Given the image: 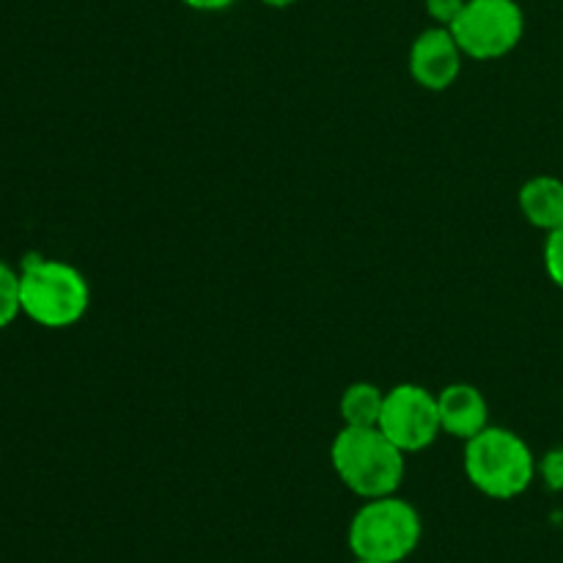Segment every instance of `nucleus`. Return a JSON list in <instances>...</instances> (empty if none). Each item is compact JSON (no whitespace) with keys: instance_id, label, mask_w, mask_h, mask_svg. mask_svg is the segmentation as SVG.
Here are the masks:
<instances>
[{"instance_id":"nucleus-1","label":"nucleus","mask_w":563,"mask_h":563,"mask_svg":"<svg viewBox=\"0 0 563 563\" xmlns=\"http://www.w3.org/2000/svg\"><path fill=\"white\" fill-rule=\"evenodd\" d=\"M330 462L346 489L363 500L396 495L405 478V451L377 427H344L330 445Z\"/></svg>"},{"instance_id":"nucleus-9","label":"nucleus","mask_w":563,"mask_h":563,"mask_svg":"<svg viewBox=\"0 0 563 563\" xmlns=\"http://www.w3.org/2000/svg\"><path fill=\"white\" fill-rule=\"evenodd\" d=\"M520 212L533 229L544 234L563 225V179L559 176H533L520 187Z\"/></svg>"},{"instance_id":"nucleus-3","label":"nucleus","mask_w":563,"mask_h":563,"mask_svg":"<svg viewBox=\"0 0 563 563\" xmlns=\"http://www.w3.org/2000/svg\"><path fill=\"white\" fill-rule=\"evenodd\" d=\"M465 473L487 498L511 500L533 484L537 460L520 434L487 427L465 443Z\"/></svg>"},{"instance_id":"nucleus-10","label":"nucleus","mask_w":563,"mask_h":563,"mask_svg":"<svg viewBox=\"0 0 563 563\" xmlns=\"http://www.w3.org/2000/svg\"><path fill=\"white\" fill-rule=\"evenodd\" d=\"M385 394L372 383H352L341 394L339 412L344 427H377L383 416Z\"/></svg>"},{"instance_id":"nucleus-12","label":"nucleus","mask_w":563,"mask_h":563,"mask_svg":"<svg viewBox=\"0 0 563 563\" xmlns=\"http://www.w3.org/2000/svg\"><path fill=\"white\" fill-rule=\"evenodd\" d=\"M544 269H548V278L563 289V225L550 231L544 240Z\"/></svg>"},{"instance_id":"nucleus-11","label":"nucleus","mask_w":563,"mask_h":563,"mask_svg":"<svg viewBox=\"0 0 563 563\" xmlns=\"http://www.w3.org/2000/svg\"><path fill=\"white\" fill-rule=\"evenodd\" d=\"M20 313V273L14 267H9L5 262H0V330L9 328Z\"/></svg>"},{"instance_id":"nucleus-5","label":"nucleus","mask_w":563,"mask_h":563,"mask_svg":"<svg viewBox=\"0 0 563 563\" xmlns=\"http://www.w3.org/2000/svg\"><path fill=\"white\" fill-rule=\"evenodd\" d=\"M449 31L465 58H504L526 36V11L517 0H465Z\"/></svg>"},{"instance_id":"nucleus-14","label":"nucleus","mask_w":563,"mask_h":563,"mask_svg":"<svg viewBox=\"0 0 563 563\" xmlns=\"http://www.w3.org/2000/svg\"><path fill=\"white\" fill-rule=\"evenodd\" d=\"M462 9H465V0H427V14L434 25L451 27Z\"/></svg>"},{"instance_id":"nucleus-4","label":"nucleus","mask_w":563,"mask_h":563,"mask_svg":"<svg viewBox=\"0 0 563 563\" xmlns=\"http://www.w3.org/2000/svg\"><path fill=\"white\" fill-rule=\"evenodd\" d=\"M423 522L416 506L396 495L372 498L355 511L346 542L355 559L401 563L421 544Z\"/></svg>"},{"instance_id":"nucleus-6","label":"nucleus","mask_w":563,"mask_h":563,"mask_svg":"<svg viewBox=\"0 0 563 563\" xmlns=\"http://www.w3.org/2000/svg\"><path fill=\"white\" fill-rule=\"evenodd\" d=\"M377 429L405 454L429 449L438 440V434L443 432L440 429L438 396L429 394L423 385L416 383L396 385L385 394Z\"/></svg>"},{"instance_id":"nucleus-13","label":"nucleus","mask_w":563,"mask_h":563,"mask_svg":"<svg viewBox=\"0 0 563 563\" xmlns=\"http://www.w3.org/2000/svg\"><path fill=\"white\" fill-rule=\"evenodd\" d=\"M537 471L542 473L544 484H548L553 493H561L563 489V449H553L544 454V460L539 462Z\"/></svg>"},{"instance_id":"nucleus-8","label":"nucleus","mask_w":563,"mask_h":563,"mask_svg":"<svg viewBox=\"0 0 563 563\" xmlns=\"http://www.w3.org/2000/svg\"><path fill=\"white\" fill-rule=\"evenodd\" d=\"M438 412L440 429L465 443L489 427V405L476 385H445L438 394Z\"/></svg>"},{"instance_id":"nucleus-15","label":"nucleus","mask_w":563,"mask_h":563,"mask_svg":"<svg viewBox=\"0 0 563 563\" xmlns=\"http://www.w3.org/2000/svg\"><path fill=\"white\" fill-rule=\"evenodd\" d=\"M187 9L192 11H225L236 3V0H181Z\"/></svg>"},{"instance_id":"nucleus-16","label":"nucleus","mask_w":563,"mask_h":563,"mask_svg":"<svg viewBox=\"0 0 563 563\" xmlns=\"http://www.w3.org/2000/svg\"><path fill=\"white\" fill-rule=\"evenodd\" d=\"M264 5H269V9H289V5H295L297 0H262Z\"/></svg>"},{"instance_id":"nucleus-7","label":"nucleus","mask_w":563,"mask_h":563,"mask_svg":"<svg viewBox=\"0 0 563 563\" xmlns=\"http://www.w3.org/2000/svg\"><path fill=\"white\" fill-rule=\"evenodd\" d=\"M462 60H465V53L456 44L454 33L443 25H434L418 33V38L410 47L407 66H410L412 80L421 88H427V91H445L462 75Z\"/></svg>"},{"instance_id":"nucleus-17","label":"nucleus","mask_w":563,"mask_h":563,"mask_svg":"<svg viewBox=\"0 0 563 563\" xmlns=\"http://www.w3.org/2000/svg\"><path fill=\"white\" fill-rule=\"evenodd\" d=\"M355 563H377V561H363V559H355Z\"/></svg>"},{"instance_id":"nucleus-2","label":"nucleus","mask_w":563,"mask_h":563,"mask_svg":"<svg viewBox=\"0 0 563 563\" xmlns=\"http://www.w3.org/2000/svg\"><path fill=\"white\" fill-rule=\"evenodd\" d=\"M22 313L47 330H66L80 322L91 302L86 275L58 258H27L20 273Z\"/></svg>"}]
</instances>
